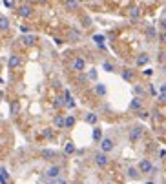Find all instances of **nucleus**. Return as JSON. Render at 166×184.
Segmentation results:
<instances>
[{"label":"nucleus","mask_w":166,"mask_h":184,"mask_svg":"<svg viewBox=\"0 0 166 184\" xmlns=\"http://www.w3.org/2000/svg\"><path fill=\"white\" fill-rule=\"evenodd\" d=\"M104 40H106V37H104V35H93V42H95L101 49L106 47V46H104Z\"/></svg>","instance_id":"22"},{"label":"nucleus","mask_w":166,"mask_h":184,"mask_svg":"<svg viewBox=\"0 0 166 184\" xmlns=\"http://www.w3.org/2000/svg\"><path fill=\"white\" fill-rule=\"evenodd\" d=\"M159 157H161V159H164V157H166V149H161V151H159Z\"/></svg>","instance_id":"45"},{"label":"nucleus","mask_w":166,"mask_h":184,"mask_svg":"<svg viewBox=\"0 0 166 184\" xmlns=\"http://www.w3.org/2000/svg\"><path fill=\"white\" fill-rule=\"evenodd\" d=\"M159 39H161V42H166V31H163V33L159 35Z\"/></svg>","instance_id":"43"},{"label":"nucleus","mask_w":166,"mask_h":184,"mask_svg":"<svg viewBox=\"0 0 166 184\" xmlns=\"http://www.w3.org/2000/svg\"><path fill=\"white\" fill-rule=\"evenodd\" d=\"M81 39H82V33L79 29H71L69 31V42H79Z\"/></svg>","instance_id":"16"},{"label":"nucleus","mask_w":166,"mask_h":184,"mask_svg":"<svg viewBox=\"0 0 166 184\" xmlns=\"http://www.w3.org/2000/svg\"><path fill=\"white\" fill-rule=\"evenodd\" d=\"M164 15H166V7H164Z\"/></svg>","instance_id":"49"},{"label":"nucleus","mask_w":166,"mask_h":184,"mask_svg":"<svg viewBox=\"0 0 166 184\" xmlns=\"http://www.w3.org/2000/svg\"><path fill=\"white\" fill-rule=\"evenodd\" d=\"M146 39H148V40H155V39H157V29L151 27V26H148V27H146Z\"/></svg>","instance_id":"18"},{"label":"nucleus","mask_w":166,"mask_h":184,"mask_svg":"<svg viewBox=\"0 0 166 184\" xmlns=\"http://www.w3.org/2000/svg\"><path fill=\"white\" fill-rule=\"evenodd\" d=\"M143 133H144V129H143V126H131V129H130V135H128V139H130V142H137L141 137H143Z\"/></svg>","instance_id":"1"},{"label":"nucleus","mask_w":166,"mask_h":184,"mask_svg":"<svg viewBox=\"0 0 166 184\" xmlns=\"http://www.w3.org/2000/svg\"><path fill=\"white\" fill-rule=\"evenodd\" d=\"M143 75H144V77H151V75H153V69H144Z\"/></svg>","instance_id":"36"},{"label":"nucleus","mask_w":166,"mask_h":184,"mask_svg":"<svg viewBox=\"0 0 166 184\" xmlns=\"http://www.w3.org/2000/svg\"><path fill=\"white\" fill-rule=\"evenodd\" d=\"M20 31L22 33H29V27L27 26H20Z\"/></svg>","instance_id":"44"},{"label":"nucleus","mask_w":166,"mask_h":184,"mask_svg":"<svg viewBox=\"0 0 166 184\" xmlns=\"http://www.w3.org/2000/svg\"><path fill=\"white\" fill-rule=\"evenodd\" d=\"M71 69L75 73H82L84 69H86V60H84L82 57H75L73 62H71Z\"/></svg>","instance_id":"3"},{"label":"nucleus","mask_w":166,"mask_h":184,"mask_svg":"<svg viewBox=\"0 0 166 184\" xmlns=\"http://www.w3.org/2000/svg\"><path fill=\"white\" fill-rule=\"evenodd\" d=\"M137 66H139V67H141V66H146V64H148V62H150V55H148V53H141V55H139V57H137Z\"/></svg>","instance_id":"15"},{"label":"nucleus","mask_w":166,"mask_h":184,"mask_svg":"<svg viewBox=\"0 0 166 184\" xmlns=\"http://www.w3.org/2000/svg\"><path fill=\"white\" fill-rule=\"evenodd\" d=\"M133 93H135L137 97H143V95H144V93H146V89H144V88H143V86H139V84H135V86H133Z\"/></svg>","instance_id":"28"},{"label":"nucleus","mask_w":166,"mask_h":184,"mask_svg":"<svg viewBox=\"0 0 166 184\" xmlns=\"http://www.w3.org/2000/svg\"><path fill=\"white\" fill-rule=\"evenodd\" d=\"M84 121H86L88 124H91V126H95V124H97V121H99V117H97L95 113H88V115L84 117Z\"/></svg>","instance_id":"23"},{"label":"nucleus","mask_w":166,"mask_h":184,"mask_svg":"<svg viewBox=\"0 0 166 184\" xmlns=\"http://www.w3.org/2000/svg\"><path fill=\"white\" fill-rule=\"evenodd\" d=\"M9 26H11V22L7 17H4V15H0V31H7L9 29Z\"/></svg>","instance_id":"17"},{"label":"nucleus","mask_w":166,"mask_h":184,"mask_svg":"<svg viewBox=\"0 0 166 184\" xmlns=\"http://www.w3.org/2000/svg\"><path fill=\"white\" fill-rule=\"evenodd\" d=\"M2 2H4V6H6V7H11V2H9V0H2Z\"/></svg>","instance_id":"46"},{"label":"nucleus","mask_w":166,"mask_h":184,"mask_svg":"<svg viewBox=\"0 0 166 184\" xmlns=\"http://www.w3.org/2000/svg\"><path fill=\"white\" fill-rule=\"evenodd\" d=\"M20 40H22V44H24L26 47H31V46L37 44V35H33V33H26Z\"/></svg>","instance_id":"9"},{"label":"nucleus","mask_w":166,"mask_h":184,"mask_svg":"<svg viewBox=\"0 0 166 184\" xmlns=\"http://www.w3.org/2000/svg\"><path fill=\"white\" fill-rule=\"evenodd\" d=\"M159 24H161V29H163V31H166V17H163Z\"/></svg>","instance_id":"35"},{"label":"nucleus","mask_w":166,"mask_h":184,"mask_svg":"<svg viewBox=\"0 0 166 184\" xmlns=\"http://www.w3.org/2000/svg\"><path fill=\"white\" fill-rule=\"evenodd\" d=\"M102 69L106 71V73H113V71H115V66H113L111 62L104 60V62H102Z\"/></svg>","instance_id":"27"},{"label":"nucleus","mask_w":166,"mask_h":184,"mask_svg":"<svg viewBox=\"0 0 166 184\" xmlns=\"http://www.w3.org/2000/svg\"><path fill=\"white\" fill-rule=\"evenodd\" d=\"M95 93H97L99 97H106V93H108V88H106L104 84H95Z\"/></svg>","instance_id":"20"},{"label":"nucleus","mask_w":166,"mask_h":184,"mask_svg":"<svg viewBox=\"0 0 166 184\" xmlns=\"http://www.w3.org/2000/svg\"><path fill=\"white\" fill-rule=\"evenodd\" d=\"M144 184H155V182H153V181H146Z\"/></svg>","instance_id":"48"},{"label":"nucleus","mask_w":166,"mask_h":184,"mask_svg":"<svg viewBox=\"0 0 166 184\" xmlns=\"http://www.w3.org/2000/svg\"><path fill=\"white\" fill-rule=\"evenodd\" d=\"M139 119H141V121H148V119H150V111H146V109H139Z\"/></svg>","instance_id":"31"},{"label":"nucleus","mask_w":166,"mask_h":184,"mask_svg":"<svg viewBox=\"0 0 166 184\" xmlns=\"http://www.w3.org/2000/svg\"><path fill=\"white\" fill-rule=\"evenodd\" d=\"M64 7L69 13H75V11H79V0H64Z\"/></svg>","instance_id":"10"},{"label":"nucleus","mask_w":166,"mask_h":184,"mask_svg":"<svg viewBox=\"0 0 166 184\" xmlns=\"http://www.w3.org/2000/svg\"><path fill=\"white\" fill-rule=\"evenodd\" d=\"M17 13H19V17H22V18H29V17L33 15V7H31L29 4H22Z\"/></svg>","instance_id":"8"},{"label":"nucleus","mask_w":166,"mask_h":184,"mask_svg":"<svg viewBox=\"0 0 166 184\" xmlns=\"http://www.w3.org/2000/svg\"><path fill=\"white\" fill-rule=\"evenodd\" d=\"M53 106H55V108H64V106H66V99H64V97H57Z\"/></svg>","instance_id":"30"},{"label":"nucleus","mask_w":166,"mask_h":184,"mask_svg":"<svg viewBox=\"0 0 166 184\" xmlns=\"http://www.w3.org/2000/svg\"><path fill=\"white\" fill-rule=\"evenodd\" d=\"M44 137H53V131L51 129H44Z\"/></svg>","instance_id":"40"},{"label":"nucleus","mask_w":166,"mask_h":184,"mask_svg":"<svg viewBox=\"0 0 166 184\" xmlns=\"http://www.w3.org/2000/svg\"><path fill=\"white\" fill-rule=\"evenodd\" d=\"M20 64H22V57L17 55V53H13L9 57V60H7V67L9 69H17V67H20Z\"/></svg>","instance_id":"7"},{"label":"nucleus","mask_w":166,"mask_h":184,"mask_svg":"<svg viewBox=\"0 0 166 184\" xmlns=\"http://www.w3.org/2000/svg\"><path fill=\"white\" fill-rule=\"evenodd\" d=\"M97 77H99L97 69H89V71H88V79H89V80H97Z\"/></svg>","instance_id":"32"},{"label":"nucleus","mask_w":166,"mask_h":184,"mask_svg":"<svg viewBox=\"0 0 166 184\" xmlns=\"http://www.w3.org/2000/svg\"><path fill=\"white\" fill-rule=\"evenodd\" d=\"M157 99H159V102H161V104H166V91H164V93H159V97H157Z\"/></svg>","instance_id":"34"},{"label":"nucleus","mask_w":166,"mask_h":184,"mask_svg":"<svg viewBox=\"0 0 166 184\" xmlns=\"http://www.w3.org/2000/svg\"><path fill=\"white\" fill-rule=\"evenodd\" d=\"M64 153H66V155H73V153H75V144L73 142H66V146H64Z\"/></svg>","instance_id":"24"},{"label":"nucleus","mask_w":166,"mask_h":184,"mask_svg":"<svg viewBox=\"0 0 166 184\" xmlns=\"http://www.w3.org/2000/svg\"><path fill=\"white\" fill-rule=\"evenodd\" d=\"M60 171H62V168L57 166V164H53V166H49V168L44 171V175H46V179H59V177H60Z\"/></svg>","instance_id":"2"},{"label":"nucleus","mask_w":166,"mask_h":184,"mask_svg":"<svg viewBox=\"0 0 166 184\" xmlns=\"http://www.w3.org/2000/svg\"><path fill=\"white\" fill-rule=\"evenodd\" d=\"M55 184H68V181H66V179H60V177H59V179H55Z\"/></svg>","instance_id":"38"},{"label":"nucleus","mask_w":166,"mask_h":184,"mask_svg":"<svg viewBox=\"0 0 166 184\" xmlns=\"http://www.w3.org/2000/svg\"><path fill=\"white\" fill-rule=\"evenodd\" d=\"M66 108H75V100H66Z\"/></svg>","instance_id":"37"},{"label":"nucleus","mask_w":166,"mask_h":184,"mask_svg":"<svg viewBox=\"0 0 166 184\" xmlns=\"http://www.w3.org/2000/svg\"><path fill=\"white\" fill-rule=\"evenodd\" d=\"M110 162V159H108V153H104V151H99V153H95V164L99 166V168H106Z\"/></svg>","instance_id":"5"},{"label":"nucleus","mask_w":166,"mask_h":184,"mask_svg":"<svg viewBox=\"0 0 166 184\" xmlns=\"http://www.w3.org/2000/svg\"><path fill=\"white\" fill-rule=\"evenodd\" d=\"M75 122H77V119H75L73 115H68V117H64V128H66V129L73 128V126H75Z\"/></svg>","instance_id":"19"},{"label":"nucleus","mask_w":166,"mask_h":184,"mask_svg":"<svg viewBox=\"0 0 166 184\" xmlns=\"http://www.w3.org/2000/svg\"><path fill=\"white\" fill-rule=\"evenodd\" d=\"M166 91V82H163L161 86H159V93H164Z\"/></svg>","instance_id":"39"},{"label":"nucleus","mask_w":166,"mask_h":184,"mask_svg":"<svg viewBox=\"0 0 166 184\" xmlns=\"http://www.w3.org/2000/svg\"><path fill=\"white\" fill-rule=\"evenodd\" d=\"M19 108H20V104H19V102L11 104V115H17V113H19Z\"/></svg>","instance_id":"33"},{"label":"nucleus","mask_w":166,"mask_h":184,"mask_svg":"<svg viewBox=\"0 0 166 184\" xmlns=\"http://www.w3.org/2000/svg\"><path fill=\"white\" fill-rule=\"evenodd\" d=\"M126 175H128L131 181H137V179L141 177V171H139V168H131V166H130V168L126 170Z\"/></svg>","instance_id":"14"},{"label":"nucleus","mask_w":166,"mask_h":184,"mask_svg":"<svg viewBox=\"0 0 166 184\" xmlns=\"http://www.w3.org/2000/svg\"><path fill=\"white\" fill-rule=\"evenodd\" d=\"M37 2H40V4H46V2H49V0H37Z\"/></svg>","instance_id":"47"},{"label":"nucleus","mask_w":166,"mask_h":184,"mask_svg":"<svg viewBox=\"0 0 166 184\" xmlns=\"http://www.w3.org/2000/svg\"><path fill=\"white\" fill-rule=\"evenodd\" d=\"M113 148H115L113 139H110V137H104V139H101V151H104V153H110V151H113Z\"/></svg>","instance_id":"4"},{"label":"nucleus","mask_w":166,"mask_h":184,"mask_svg":"<svg viewBox=\"0 0 166 184\" xmlns=\"http://www.w3.org/2000/svg\"><path fill=\"white\" fill-rule=\"evenodd\" d=\"M53 124H55V128H64V115H57Z\"/></svg>","instance_id":"29"},{"label":"nucleus","mask_w":166,"mask_h":184,"mask_svg":"<svg viewBox=\"0 0 166 184\" xmlns=\"http://www.w3.org/2000/svg\"><path fill=\"white\" fill-rule=\"evenodd\" d=\"M153 164H151V161H148V159H143L141 162H139V171L141 173H144V175H148V173H151L153 171Z\"/></svg>","instance_id":"6"},{"label":"nucleus","mask_w":166,"mask_h":184,"mask_svg":"<svg viewBox=\"0 0 166 184\" xmlns=\"http://www.w3.org/2000/svg\"><path fill=\"white\" fill-rule=\"evenodd\" d=\"M42 159L44 161H53L55 157H57V151L55 149H49V148H46V149H42Z\"/></svg>","instance_id":"13"},{"label":"nucleus","mask_w":166,"mask_h":184,"mask_svg":"<svg viewBox=\"0 0 166 184\" xmlns=\"http://www.w3.org/2000/svg\"><path fill=\"white\" fill-rule=\"evenodd\" d=\"M139 17H141V9H139V7H131V9H130V18H131V20H137Z\"/></svg>","instance_id":"25"},{"label":"nucleus","mask_w":166,"mask_h":184,"mask_svg":"<svg viewBox=\"0 0 166 184\" xmlns=\"http://www.w3.org/2000/svg\"><path fill=\"white\" fill-rule=\"evenodd\" d=\"M53 40H55V44H57V46H62V44H64V40H62V39H59V37H55Z\"/></svg>","instance_id":"41"},{"label":"nucleus","mask_w":166,"mask_h":184,"mask_svg":"<svg viewBox=\"0 0 166 184\" xmlns=\"http://www.w3.org/2000/svg\"><path fill=\"white\" fill-rule=\"evenodd\" d=\"M150 93H151V95H157V89H155V86H151V84H150Z\"/></svg>","instance_id":"42"},{"label":"nucleus","mask_w":166,"mask_h":184,"mask_svg":"<svg viewBox=\"0 0 166 184\" xmlns=\"http://www.w3.org/2000/svg\"><path fill=\"white\" fill-rule=\"evenodd\" d=\"M101 139H102V129L101 128H93V141L101 142Z\"/></svg>","instance_id":"26"},{"label":"nucleus","mask_w":166,"mask_h":184,"mask_svg":"<svg viewBox=\"0 0 166 184\" xmlns=\"http://www.w3.org/2000/svg\"><path fill=\"white\" fill-rule=\"evenodd\" d=\"M130 109H131V111H139V109H143V97H133L131 102H130Z\"/></svg>","instance_id":"12"},{"label":"nucleus","mask_w":166,"mask_h":184,"mask_svg":"<svg viewBox=\"0 0 166 184\" xmlns=\"http://www.w3.org/2000/svg\"><path fill=\"white\" fill-rule=\"evenodd\" d=\"M9 182V173L6 168H0V184H7Z\"/></svg>","instance_id":"21"},{"label":"nucleus","mask_w":166,"mask_h":184,"mask_svg":"<svg viewBox=\"0 0 166 184\" xmlns=\"http://www.w3.org/2000/svg\"><path fill=\"white\" fill-rule=\"evenodd\" d=\"M121 77H122V80H126V82H133V79H135V71L130 69V67H124V69L121 71Z\"/></svg>","instance_id":"11"}]
</instances>
